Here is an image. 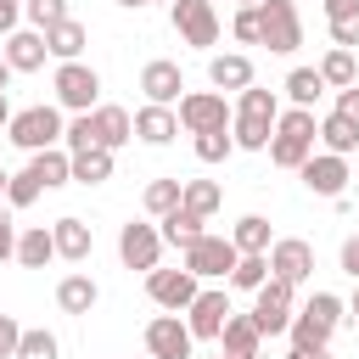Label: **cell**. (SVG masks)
<instances>
[{"mask_svg": "<svg viewBox=\"0 0 359 359\" xmlns=\"http://www.w3.org/2000/svg\"><path fill=\"white\" fill-rule=\"evenodd\" d=\"M17 17H22V0H0V34H17Z\"/></svg>", "mask_w": 359, "mask_h": 359, "instance_id": "47", "label": "cell"}, {"mask_svg": "<svg viewBox=\"0 0 359 359\" xmlns=\"http://www.w3.org/2000/svg\"><path fill=\"white\" fill-rule=\"evenodd\" d=\"M269 275H280V280H309L314 275V247L309 241H297V236H286V241H275L269 247Z\"/></svg>", "mask_w": 359, "mask_h": 359, "instance_id": "15", "label": "cell"}, {"mask_svg": "<svg viewBox=\"0 0 359 359\" xmlns=\"http://www.w3.org/2000/svg\"><path fill=\"white\" fill-rule=\"evenodd\" d=\"M219 342H224V353H230V359H258L264 331H258V320H252V314H230V320H224V331H219Z\"/></svg>", "mask_w": 359, "mask_h": 359, "instance_id": "20", "label": "cell"}, {"mask_svg": "<svg viewBox=\"0 0 359 359\" xmlns=\"http://www.w3.org/2000/svg\"><path fill=\"white\" fill-rule=\"evenodd\" d=\"M11 140L22 146V151H45V146H56L67 129H62V112L56 107H22V112H11Z\"/></svg>", "mask_w": 359, "mask_h": 359, "instance_id": "4", "label": "cell"}, {"mask_svg": "<svg viewBox=\"0 0 359 359\" xmlns=\"http://www.w3.org/2000/svg\"><path fill=\"white\" fill-rule=\"evenodd\" d=\"M258 22H264V45L275 56H292L303 45V17L292 0H258Z\"/></svg>", "mask_w": 359, "mask_h": 359, "instance_id": "5", "label": "cell"}, {"mask_svg": "<svg viewBox=\"0 0 359 359\" xmlns=\"http://www.w3.org/2000/svg\"><path fill=\"white\" fill-rule=\"evenodd\" d=\"M62 146H67V151H90V146H95V118H90V112H79V118L67 123Z\"/></svg>", "mask_w": 359, "mask_h": 359, "instance_id": "42", "label": "cell"}, {"mask_svg": "<svg viewBox=\"0 0 359 359\" xmlns=\"http://www.w3.org/2000/svg\"><path fill=\"white\" fill-rule=\"evenodd\" d=\"M236 252H269V219L264 213H247V219H236Z\"/></svg>", "mask_w": 359, "mask_h": 359, "instance_id": "33", "label": "cell"}, {"mask_svg": "<svg viewBox=\"0 0 359 359\" xmlns=\"http://www.w3.org/2000/svg\"><path fill=\"white\" fill-rule=\"evenodd\" d=\"M180 123H185L191 135L230 129V107H224V95H219V90H191V95H180Z\"/></svg>", "mask_w": 359, "mask_h": 359, "instance_id": "10", "label": "cell"}, {"mask_svg": "<svg viewBox=\"0 0 359 359\" xmlns=\"http://www.w3.org/2000/svg\"><path fill=\"white\" fill-rule=\"evenodd\" d=\"M11 123V101H6V90H0V129Z\"/></svg>", "mask_w": 359, "mask_h": 359, "instance_id": "51", "label": "cell"}, {"mask_svg": "<svg viewBox=\"0 0 359 359\" xmlns=\"http://www.w3.org/2000/svg\"><path fill=\"white\" fill-rule=\"evenodd\" d=\"M90 118H95V146H107V151H118L123 140H135V118H129L123 107H95Z\"/></svg>", "mask_w": 359, "mask_h": 359, "instance_id": "21", "label": "cell"}, {"mask_svg": "<svg viewBox=\"0 0 359 359\" xmlns=\"http://www.w3.org/2000/svg\"><path fill=\"white\" fill-rule=\"evenodd\" d=\"M230 34H236L241 45H264V22H258V6H241V11H236V22H230Z\"/></svg>", "mask_w": 359, "mask_h": 359, "instance_id": "41", "label": "cell"}, {"mask_svg": "<svg viewBox=\"0 0 359 359\" xmlns=\"http://www.w3.org/2000/svg\"><path fill=\"white\" fill-rule=\"evenodd\" d=\"M320 79H325V84H337V90L359 84V79H353V50H342V45H337V50L320 62Z\"/></svg>", "mask_w": 359, "mask_h": 359, "instance_id": "37", "label": "cell"}, {"mask_svg": "<svg viewBox=\"0 0 359 359\" xmlns=\"http://www.w3.org/2000/svg\"><path fill=\"white\" fill-rule=\"evenodd\" d=\"M348 309H353V320H359V286H353V303H348Z\"/></svg>", "mask_w": 359, "mask_h": 359, "instance_id": "52", "label": "cell"}, {"mask_svg": "<svg viewBox=\"0 0 359 359\" xmlns=\"http://www.w3.org/2000/svg\"><path fill=\"white\" fill-rule=\"evenodd\" d=\"M314 140H320V123H314V107H292L275 118V135H269V163L275 168H303L314 157Z\"/></svg>", "mask_w": 359, "mask_h": 359, "instance_id": "1", "label": "cell"}, {"mask_svg": "<svg viewBox=\"0 0 359 359\" xmlns=\"http://www.w3.org/2000/svg\"><path fill=\"white\" fill-rule=\"evenodd\" d=\"M146 292H151L157 309L180 314V309L196 303V275H191V269H151V275H146Z\"/></svg>", "mask_w": 359, "mask_h": 359, "instance_id": "12", "label": "cell"}, {"mask_svg": "<svg viewBox=\"0 0 359 359\" xmlns=\"http://www.w3.org/2000/svg\"><path fill=\"white\" fill-rule=\"evenodd\" d=\"M264 280H269V252H241V258H236V269H230V286L258 292Z\"/></svg>", "mask_w": 359, "mask_h": 359, "instance_id": "34", "label": "cell"}, {"mask_svg": "<svg viewBox=\"0 0 359 359\" xmlns=\"http://www.w3.org/2000/svg\"><path fill=\"white\" fill-rule=\"evenodd\" d=\"M95 297H101V286H95L90 275H67V280L56 286V303H62V314H90V309H95Z\"/></svg>", "mask_w": 359, "mask_h": 359, "instance_id": "28", "label": "cell"}, {"mask_svg": "<svg viewBox=\"0 0 359 359\" xmlns=\"http://www.w3.org/2000/svg\"><path fill=\"white\" fill-rule=\"evenodd\" d=\"M22 17L45 34L50 22H62V17H67V0H22Z\"/></svg>", "mask_w": 359, "mask_h": 359, "instance_id": "40", "label": "cell"}, {"mask_svg": "<svg viewBox=\"0 0 359 359\" xmlns=\"http://www.w3.org/2000/svg\"><path fill=\"white\" fill-rule=\"evenodd\" d=\"M39 191H45V185L34 180V168H22V174H11V180H6V202H11V208H28V202H39Z\"/></svg>", "mask_w": 359, "mask_h": 359, "instance_id": "39", "label": "cell"}, {"mask_svg": "<svg viewBox=\"0 0 359 359\" xmlns=\"http://www.w3.org/2000/svg\"><path fill=\"white\" fill-rule=\"evenodd\" d=\"M208 79H213L219 90H247V84H252V62L236 56V50H230V56H213V62H208Z\"/></svg>", "mask_w": 359, "mask_h": 359, "instance_id": "29", "label": "cell"}, {"mask_svg": "<svg viewBox=\"0 0 359 359\" xmlns=\"http://www.w3.org/2000/svg\"><path fill=\"white\" fill-rule=\"evenodd\" d=\"M34 180L50 191V185H67L73 180V151H62V146H45V151H34Z\"/></svg>", "mask_w": 359, "mask_h": 359, "instance_id": "26", "label": "cell"}, {"mask_svg": "<svg viewBox=\"0 0 359 359\" xmlns=\"http://www.w3.org/2000/svg\"><path fill=\"white\" fill-rule=\"evenodd\" d=\"M45 56H50V45H45V34L34 28H17V34H6V62L17 67V73H39L45 67Z\"/></svg>", "mask_w": 359, "mask_h": 359, "instance_id": "17", "label": "cell"}, {"mask_svg": "<svg viewBox=\"0 0 359 359\" xmlns=\"http://www.w3.org/2000/svg\"><path fill=\"white\" fill-rule=\"evenodd\" d=\"M297 174H303V185H309L314 196H331V202H337V196H342V185H348V163H342L337 151H320V157H309Z\"/></svg>", "mask_w": 359, "mask_h": 359, "instance_id": "14", "label": "cell"}, {"mask_svg": "<svg viewBox=\"0 0 359 359\" xmlns=\"http://www.w3.org/2000/svg\"><path fill=\"white\" fill-rule=\"evenodd\" d=\"M252 297H258V303H252V320H258V331H264V337L292 331V280L269 275V280H264Z\"/></svg>", "mask_w": 359, "mask_h": 359, "instance_id": "7", "label": "cell"}, {"mask_svg": "<svg viewBox=\"0 0 359 359\" xmlns=\"http://www.w3.org/2000/svg\"><path fill=\"white\" fill-rule=\"evenodd\" d=\"M342 269L359 280V236H348V241H342Z\"/></svg>", "mask_w": 359, "mask_h": 359, "instance_id": "48", "label": "cell"}, {"mask_svg": "<svg viewBox=\"0 0 359 359\" xmlns=\"http://www.w3.org/2000/svg\"><path fill=\"white\" fill-rule=\"evenodd\" d=\"M320 140H325V151L348 157V151L359 146V123H353V118H342V112H331V118H320Z\"/></svg>", "mask_w": 359, "mask_h": 359, "instance_id": "30", "label": "cell"}, {"mask_svg": "<svg viewBox=\"0 0 359 359\" xmlns=\"http://www.w3.org/2000/svg\"><path fill=\"white\" fill-rule=\"evenodd\" d=\"M180 196H185V180H151L146 185V213H168V208H180Z\"/></svg>", "mask_w": 359, "mask_h": 359, "instance_id": "36", "label": "cell"}, {"mask_svg": "<svg viewBox=\"0 0 359 359\" xmlns=\"http://www.w3.org/2000/svg\"><path fill=\"white\" fill-rule=\"evenodd\" d=\"M230 314H236V309H230V297H224V292H196V303L185 309V325H191V337H202V342H208V337H219V331H224V320H230Z\"/></svg>", "mask_w": 359, "mask_h": 359, "instance_id": "16", "label": "cell"}, {"mask_svg": "<svg viewBox=\"0 0 359 359\" xmlns=\"http://www.w3.org/2000/svg\"><path fill=\"white\" fill-rule=\"evenodd\" d=\"M45 45H50V56H56V62H79V50L90 45V34H84V22L62 17V22H50V28H45Z\"/></svg>", "mask_w": 359, "mask_h": 359, "instance_id": "23", "label": "cell"}, {"mask_svg": "<svg viewBox=\"0 0 359 359\" xmlns=\"http://www.w3.org/2000/svg\"><path fill=\"white\" fill-rule=\"evenodd\" d=\"M17 342H22V325L11 314H0V359H17Z\"/></svg>", "mask_w": 359, "mask_h": 359, "instance_id": "44", "label": "cell"}, {"mask_svg": "<svg viewBox=\"0 0 359 359\" xmlns=\"http://www.w3.org/2000/svg\"><path fill=\"white\" fill-rule=\"evenodd\" d=\"M241 6H258V0H241Z\"/></svg>", "mask_w": 359, "mask_h": 359, "instance_id": "56", "label": "cell"}, {"mask_svg": "<svg viewBox=\"0 0 359 359\" xmlns=\"http://www.w3.org/2000/svg\"><path fill=\"white\" fill-rule=\"evenodd\" d=\"M180 202H185L191 213H202V219H208V213H219V202H224V191H219L213 180H185V196H180Z\"/></svg>", "mask_w": 359, "mask_h": 359, "instance_id": "35", "label": "cell"}, {"mask_svg": "<svg viewBox=\"0 0 359 359\" xmlns=\"http://www.w3.org/2000/svg\"><path fill=\"white\" fill-rule=\"evenodd\" d=\"M202 224H208V219H202V213H191V208L180 202V208H168V213H163V241H174V247L185 252L191 241H202V236H208Z\"/></svg>", "mask_w": 359, "mask_h": 359, "instance_id": "24", "label": "cell"}, {"mask_svg": "<svg viewBox=\"0 0 359 359\" xmlns=\"http://www.w3.org/2000/svg\"><path fill=\"white\" fill-rule=\"evenodd\" d=\"M286 359H331V348L320 342V348H309V342H292V353Z\"/></svg>", "mask_w": 359, "mask_h": 359, "instance_id": "49", "label": "cell"}, {"mask_svg": "<svg viewBox=\"0 0 359 359\" xmlns=\"http://www.w3.org/2000/svg\"><path fill=\"white\" fill-rule=\"evenodd\" d=\"M168 17H174V34L185 45H196V50L219 45V11H213V0H168Z\"/></svg>", "mask_w": 359, "mask_h": 359, "instance_id": "6", "label": "cell"}, {"mask_svg": "<svg viewBox=\"0 0 359 359\" xmlns=\"http://www.w3.org/2000/svg\"><path fill=\"white\" fill-rule=\"evenodd\" d=\"M157 252H163V230L157 224H123L118 230V258L123 269H157Z\"/></svg>", "mask_w": 359, "mask_h": 359, "instance_id": "11", "label": "cell"}, {"mask_svg": "<svg viewBox=\"0 0 359 359\" xmlns=\"http://www.w3.org/2000/svg\"><path fill=\"white\" fill-rule=\"evenodd\" d=\"M208 359H230V353H208Z\"/></svg>", "mask_w": 359, "mask_h": 359, "instance_id": "55", "label": "cell"}, {"mask_svg": "<svg viewBox=\"0 0 359 359\" xmlns=\"http://www.w3.org/2000/svg\"><path fill=\"white\" fill-rule=\"evenodd\" d=\"M191 325L180 320V314H157L151 325H146V348H151V359H191Z\"/></svg>", "mask_w": 359, "mask_h": 359, "instance_id": "13", "label": "cell"}, {"mask_svg": "<svg viewBox=\"0 0 359 359\" xmlns=\"http://www.w3.org/2000/svg\"><path fill=\"white\" fill-rule=\"evenodd\" d=\"M118 6H129V11H135V6H146V0H118Z\"/></svg>", "mask_w": 359, "mask_h": 359, "instance_id": "53", "label": "cell"}, {"mask_svg": "<svg viewBox=\"0 0 359 359\" xmlns=\"http://www.w3.org/2000/svg\"><path fill=\"white\" fill-rule=\"evenodd\" d=\"M337 325H342V297H337V292H314V297L292 314V342L320 348V342H331Z\"/></svg>", "mask_w": 359, "mask_h": 359, "instance_id": "3", "label": "cell"}, {"mask_svg": "<svg viewBox=\"0 0 359 359\" xmlns=\"http://www.w3.org/2000/svg\"><path fill=\"white\" fill-rule=\"evenodd\" d=\"M6 258H17V224H11V213L0 208V264Z\"/></svg>", "mask_w": 359, "mask_h": 359, "instance_id": "45", "label": "cell"}, {"mask_svg": "<svg viewBox=\"0 0 359 359\" xmlns=\"http://www.w3.org/2000/svg\"><path fill=\"white\" fill-rule=\"evenodd\" d=\"M230 151H236V135H230V129H208V135H196V157H202V163H224Z\"/></svg>", "mask_w": 359, "mask_h": 359, "instance_id": "38", "label": "cell"}, {"mask_svg": "<svg viewBox=\"0 0 359 359\" xmlns=\"http://www.w3.org/2000/svg\"><path fill=\"white\" fill-rule=\"evenodd\" d=\"M73 180H79V185H101V180H112V151H107V146L73 151Z\"/></svg>", "mask_w": 359, "mask_h": 359, "instance_id": "31", "label": "cell"}, {"mask_svg": "<svg viewBox=\"0 0 359 359\" xmlns=\"http://www.w3.org/2000/svg\"><path fill=\"white\" fill-rule=\"evenodd\" d=\"M50 258H56V236H50L45 224H34V230L17 236V264H22V269H45Z\"/></svg>", "mask_w": 359, "mask_h": 359, "instance_id": "27", "label": "cell"}, {"mask_svg": "<svg viewBox=\"0 0 359 359\" xmlns=\"http://www.w3.org/2000/svg\"><path fill=\"white\" fill-rule=\"evenodd\" d=\"M50 236H56V258H73V264H79V258H90V247H95L90 224H84V219H73V213H67V219H56V224H50Z\"/></svg>", "mask_w": 359, "mask_h": 359, "instance_id": "22", "label": "cell"}, {"mask_svg": "<svg viewBox=\"0 0 359 359\" xmlns=\"http://www.w3.org/2000/svg\"><path fill=\"white\" fill-rule=\"evenodd\" d=\"M275 118H280L275 90H252V84H247V90H241V107H236V123H230L236 146H241V151H269Z\"/></svg>", "mask_w": 359, "mask_h": 359, "instance_id": "2", "label": "cell"}, {"mask_svg": "<svg viewBox=\"0 0 359 359\" xmlns=\"http://www.w3.org/2000/svg\"><path fill=\"white\" fill-rule=\"evenodd\" d=\"M11 73H17V67H11V62H6V56H0V90H6V84H11Z\"/></svg>", "mask_w": 359, "mask_h": 359, "instance_id": "50", "label": "cell"}, {"mask_svg": "<svg viewBox=\"0 0 359 359\" xmlns=\"http://www.w3.org/2000/svg\"><path fill=\"white\" fill-rule=\"evenodd\" d=\"M6 180H11V174H6V168H0V196H6Z\"/></svg>", "mask_w": 359, "mask_h": 359, "instance_id": "54", "label": "cell"}, {"mask_svg": "<svg viewBox=\"0 0 359 359\" xmlns=\"http://www.w3.org/2000/svg\"><path fill=\"white\" fill-rule=\"evenodd\" d=\"M320 90H325L320 67H292V73H286V95H292V107H314Z\"/></svg>", "mask_w": 359, "mask_h": 359, "instance_id": "32", "label": "cell"}, {"mask_svg": "<svg viewBox=\"0 0 359 359\" xmlns=\"http://www.w3.org/2000/svg\"><path fill=\"white\" fill-rule=\"evenodd\" d=\"M140 90H146V101H157V107L180 101V90H185L180 62H146V67H140Z\"/></svg>", "mask_w": 359, "mask_h": 359, "instance_id": "18", "label": "cell"}, {"mask_svg": "<svg viewBox=\"0 0 359 359\" xmlns=\"http://www.w3.org/2000/svg\"><path fill=\"white\" fill-rule=\"evenodd\" d=\"M325 22H331V45L342 50L359 45V0H325Z\"/></svg>", "mask_w": 359, "mask_h": 359, "instance_id": "25", "label": "cell"}, {"mask_svg": "<svg viewBox=\"0 0 359 359\" xmlns=\"http://www.w3.org/2000/svg\"><path fill=\"white\" fill-rule=\"evenodd\" d=\"M17 359H56V337H50V331H22Z\"/></svg>", "mask_w": 359, "mask_h": 359, "instance_id": "43", "label": "cell"}, {"mask_svg": "<svg viewBox=\"0 0 359 359\" xmlns=\"http://www.w3.org/2000/svg\"><path fill=\"white\" fill-rule=\"evenodd\" d=\"M337 112L359 123V84H348V90H337Z\"/></svg>", "mask_w": 359, "mask_h": 359, "instance_id": "46", "label": "cell"}, {"mask_svg": "<svg viewBox=\"0 0 359 359\" xmlns=\"http://www.w3.org/2000/svg\"><path fill=\"white\" fill-rule=\"evenodd\" d=\"M95 95H101L95 67H84V62H62V67H56V101H62L67 112H90Z\"/></svg>", "mask_w": 359, "mask_h": 359, "instance_id": "9", "label": "cell"}, {"mask_svg": "<svg viewBox=\"0 0 359 359\" xmlns=\"http://www.w3.org/2000/svg\"><path fill=\"white\" fill-rule=\"evenodd\" d=\"M236 241L230 236H202V241H191L185 247V269L196 275V280H213V275H230L236 269Z\"/></svg>", "mask_w": 359, "mask_h": 359, "instance_id": "8", "label": "cell"}, {"mask_svg": "<svg viewBox=\"0 0 359 359\" xmlns=\"http://www.w3.org/2000/svg\"><path fill=\"white\" fill-rule=\"evenodd\" d=\"M135 135H140L146 146H168V140L180 135V112H168V107L146 101V107L135 112Z\"/></svg>", "mask_w": 359, "mask_h": 359, "instance_id": "19", "label": "cell"}]
</instances>
